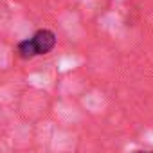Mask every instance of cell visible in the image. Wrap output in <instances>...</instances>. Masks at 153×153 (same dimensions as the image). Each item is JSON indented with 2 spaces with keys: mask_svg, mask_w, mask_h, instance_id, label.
<instances>
[{
  "mask_svg": "<svg viewBox=\"0 0 153 153\" xmlns=\"http://www.w3.org/2000/svg\"><path fill=\"white\" fill-rule=\"evenodd\" d=\"M31 45L34 49V54H47L56 45V34L49 29H42L31 38Z\"/></svg>",
  "mask_w": 153,
  "mask_h": 153,
  "instance_id": "obj_1",
  "label": "cell"
},
{
  "mask_svg": "<svg viewBox=\"0 0 153 153\" xmlns=\"http://www.w3.org/2000/svg\"><path fill=\"white\" fill-rule=\"evenodd\" d=\"M137 153H153V151H137Z\"/></svg>",
  "mask_w": 153,
  "mask_h": 153,
  "instance_id": "obj_2",
  "label": "cell"
}]
</instances>
